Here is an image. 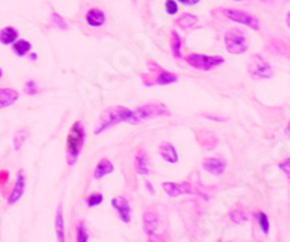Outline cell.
I'll return each instance as SVG.
<instances>
[{"instance_id":"cell-28","label":"cell","mask_w":290,"mask_h":242,"mask_svg":"<svg viewBox=\"0 0 290 242\" xmlns=\"http://www.w3.org/2000/svg\"><path fill=\"white\" fill-rule=\"evenodd\" d=\"M26 138H28V130H26V129H19V130L16 132V135L13 136V148H15L16 151H20L23 142L26 141Z\"/></svg>"},{"instance_id":"cell-34","label":"cell","mask_w":290,"mask_h":242,"mask_svg":"<svg viewBox=\"0 0 290 242\" xmlns=\"http://www.w3.org/2000/svg\"><path fill=\"white\" fill-rule=\"evenodd\" d=\"M279 168L285 173V176L286 177H290V158L288 157L285 161H282V162H279Z\"/></svg>"},{"instance_id":"cell-18","label":"cell","mask_w":290,"mask_h":242,"mask_svg":"<svg viewBox=\"0 0 290 242\" xmlns=\"http://www.w3.org/2000/svg\"><path fill=\"white\" fill-rule=\"evenodd\" d=\"M113 170H115L113 162H112L110 160H107V158H102V160H100V161L96 164V168H95L93 177H95L96 180H102L103 177H106V176L112 174V173H113Z\"/></svg>"},{"instance_id":"cell-27","label":"cell","mask_w":290,"mask_h":242,"mask_svg":"<svg viewBox=\"0 0 290 242\" xmlns=\"http://www.w3.org/2000/svg\"><path fill=\"white\" fill-rule=\"evenodd\" d=\"M76 240H77V242H89V240H90L87 225L83 221H79V224L76 226Z\"/></svg>"},{"instance_id":"cell-42","label":"cell","mask_w":290,"mask_h":242,"mask_svg":"<svg viewBox=\"0 0 290 242\" xmlns=\"http://www.w3.org/2000/svg\"><path fill=\"white\" fill-rule=\"evenodd\" d=\"M234 1H244V0H234Z\"/></svg>"},{"instance_id":"cell-17","label":"cell","mask_w":290,"mask_h":242,"mask_svg":"<svg viewBox=\"0 0 290 242\" xmlns=\"http://www.w3.org/2000/svg\"><path fill=\"white\" fill-rule=\"evenodd\" d=\"M19 100V93L15 89L0 87V109H6Z\"/></svg>"},{"instance_id":"cell-22","label":"cell","mask_w":290,"mask_h":242,"mask_svg":"<svg viewBox=\"0 0 290 242\" xmlns=\"http://www.w3.org/2000/svg\"><path fill=\"white\" fill-rule=\"evenodd\" d=\"M19 38V31L15 26H4L0 29V44L12 45Z\"/></svg>"},{"instance_id":"cell-29","label":"cell","mask_w":290,"mask_h":242,"mask_svg":"<svg viewBox=\"0 0 290 242\" xmlns=\"http://www.w3.org/2000/svg\"><path fill=\"white\" fill-rule=\"evenodd\" d=\"M103 194L100 192H95V193H90L87 197H86V205L87 208H96V206H100L103 203Z\"/></svg>"},{"instance_id":"cell-1","label":"cell","mask_w":290,"mask_h":242,"mask_svg":"<svg viewBox=\"0 0 290 242\" xmlns=\"http://www.w3.org/2000/svg\"><path fill=\"white\" fill-rule=\"evenodd\" d=\"M119 123L138 125L141 123V119L138 118V113L135 109L132 111L126 106H110L102 113L99 119V125L95 128V135H100L109 128H113L115 125H119Z\"/></svg>"},{"instance_id":"cell-20","label":"cell","mask_w":290,"mask_h":242,"mask_svg":"<svg viewBox=\"0 0 290 242\" xmlns=\"http://www.w3.org/2000/svg\"><path fill=\"white\" fill-rule=\"evenodd\" d=\"M55 235L60 242L66 241V228H64V212H63V205L57 206V213H55Z\"/></svg>"},{"instance_id":"cell-8","label":"cell","mask_w":290,"mask_h":242,"mask_svg":"<svg viewBox=\"0 0 290 242\" xmlns=\"http://www.w3.org/2000/svg\"><path fill=\"white\" fill-rule=\"evenodd\" d=\"M225 17L229 19L231 22H235V23H239V25H244V26H248L251 28L253 31H260V22L258 19L248 13V12H244V10H238V9H223L222 10Z\"/></svg>"},{"instance_id":"cell-2","label":"cell","mask_w":290,"mask_h":242,"mask_svg":"<svg viewBox=\"0 0 290 242\" xmlns=\"http://www.w3.org/2000/svg\"><path fill=\"white\" fill-rule=\"evenodd\" d=\"M86 142V129L80 121L74 122L67 135V164L73 167L82 154V149Z\"/></svg>"},{"instance_id":"cell-33","label":"cell","mask_w":290,"mask_h":242,"mask_svg":"<svg viewBox=\"0 0 290 242\" xmlns=\"http://www.w3.org/2000/svg\"><path fill=\"white\" fill-rule=\"evenodd\" d=\"M9 170H0V190H3L9 181Z\"/></svg>"},{"instance_id":"cell-24","label":"cell","mask_w":290,"mask_h":242,"mask_svg":"<svg viewBox=\"0 0 290 242\" xmlns=\"http://www.w3.org/2000/svg\"><path fill=\"white\" fill-rule=\"evenodd\" d=\"M32 49V44L26 39H16L13 44H12V51L15 55L17 57H26Z\"/></svg>"},{"instance_id":"cell-39","label":"cell","mask_w":290,"mask_h":242,"mask_svg":"<svg viewBox=\"0 0 290 242\" xmlns=\"http://www.w3.org/2000/svg\"><path fill=\"white\" fill-rule=\"evenodd\" d=\"M289 130H290V125H288V126H286V130H285L286 136H289Z\"/></svg>"},{"instance_id":"cell-10","label":"cell","mask_w":290,"mask_h":242,"mask_svg":"<svg viewBox=\"0 0 290 242\" xmlns=\"http://www.w3.org/2000/svg\"><path fill=\"white\" fill-rule=\"evenodd\" d=\"M112 208L115 209V212L118 213V218L123 222V224H131L132 221V208L129 200L125 196H118L113 197L110 200Z\"/></svg>"},{"instance_id":"cell-16","label":"cell","mask_w":290,"mask_h":242,"mask_svg":"<svg viewBox=\"0 0 290 242\" xmlns=\"http://www.w3.org/2000/svg\"><path fill=\"white\" fill-rule=\"evenodd\" d=\"M158 152H160V157L166 162H169V164H177L179 162V154H177V149L174 148L173 144L163 142L158 148Z\"/></svg>"},{"instance_id":"cell-40","label":"cell","mask_w":290,"mask_h":242,"mask_svg":"<svg viewBox=\"0 0 290 242\" xmlns=\"http://www.w3.org/2000/svg\"><path fill=\"white\" fill-rule=\"evenodd\" d=\"M286 23H288V26H290V16H289V13H288V16H286Z\"/></svg>"},{"instance_id":"cell-4","label":"cell","mask_w":290,"mask_h":242,"mask_svg":"<svg viewBox=\"0 0 290 242\" xmlns=\"http://www.w3.org/2000/svg\"><path fill=\"white\" fill-rule=\"evenodd\" d=\"M223 42H225L226 51L234 55L245 54L250 48L247 35L244 33V31H241L238 28L228 29L223 35Z\"/></svg>"},{"instance_id":"cell-11","label":"cell","mask_w":290,"mask_h":242,"mask_svg":"<svg viewBox=\"0 0 290 242\" xmlns=\"http://www.w3.org/2000/svg\"><path fill=\"white\" fill-rule=\"evenodd\" d=\"M148 67L154 68L155 73H154V77H153V84H157V86H169V84H174L177 80H179V76L171 73V71H167L164 68H161L160 65L154 64L153 61L148 63Z\"/></svg>"},{"instance_id":"cell-43","label":"cell","mask_w":290,"mask_h":242,"mask_svg":"<svg viewBox=\"0 0 290 242\" xmlns=\"http://www.w3.org/2000/svg\"><path fill=\"white\" fill-rule=\"evenodd\" d=\"M132 1H134V3H136V1H138V0H132Z\"/></svg>"},{"instance_id":"cell-36","label":"cell","mask_w":290,"mask_h":242,"mask_svg":"<svg viewBox=\"0 0 290 242\" xmlns=\"http://www.w3.org/2000/svg\"><path fill=\"white\" fill-rule=\"evenodd\" d=\"M176 1L183 6H196L197 3H200V0H176Z\"/></svg>"},{"instance_id":"cell-41","label":"cell","mask_w":290,"mask_h":242,"mask_svg":"<svg viewBox=\"0 0 290 242\" xmlns=\"http://www.w3.org/2000/svg\"><path fill=\"white\" fill-rule=\"evenodd\" d=\"M1 77H3V70H1V67H0V80H1Z\"/></svg>"},{"instance_id":"cell-23","label":"cell","mask_w":290,"mask_h":242,"mask_svg":"<svg viewBox=\"0 0 290 242\" xmlns=\"http://www.w3.org/2000/svg\"><path fill=\"white\" fill-rule=\"evenodd\" d=\"M182 47H183V41H182L179 32L171 31L170 32V48H171V54L176 60L182 58Z\"/></svg>"},{"instance_id":"cell-13","label":"cell","mask_w":290,"mask_h":242,"mask_svg":"<svg viewBox=\"0 0 290 242\" xmlns=\"http://www.w3.org/2000/svg\"><path fill=\"white\" fill-rule=\"evenodd\" d=\"M226 161L221 157H207L202 161V168L212 176H222L226 170Z\"/></svg>"},{"instance_id":"cell-9","label":"cell","mask_w":290,"mask_h":242,"mask_svg":"<svg viewBox=\"0 0 290 242\" xmlns=\"http://www.w3.org/2000/svg\"><path fill=\"white\" fill-rule=\"evenodd\" d=\"M135 111H136L138 118L141 119V122L151 119L154 116H170L171 115L169 108L161 102H151V103H147V105H141Z\"/></svg>"},{"instance_id":"cell-7","label":"cell","mask_w":290,"mask_h":242,"mask_svg":"<svg viewBox=\"0 0 290 242\" xmlns=\"http://www.w3.org/2000/svg\"><path fill=\"white\" fill-rule=\"evenodd\" d=\"M247 71H248L250 77L254 80H269V79H273V76H274L272 65L258 54L251 55L248 65H247Z\"/></svg>"},{"instance_id":"cell-12","label":"cell","mask_w":290,"mask_h":242,"mask_svg":"<svg viewBox=\"0 0 290 242\" xmlns=\"http://www.w3.org/2000/svg\"><path fill=\"white\" fill-rule=\"evenodd\" d=\"M25 189H26V176H25V171H23V170H19L17 174H16L15 186H13L10 194L7 196V205L12 206V205L17 203V202L20 200V197L23 196Z\"/></svg>"},{"instance_id":"cell-44","label":"cell","mask_w":290,"mask_h":242,"mask_svg":"<svg viewBox=\"0 0 290 242\" xmlns=\"http://www.w3.org/2000/svg\"><path fill=\"white\" fill-rule=\"evenodd\" d=\"M264 1H270V0H264Z\"/></svg>"},{"instance_id":"cell-21","label":"cell","mask_w":290,"mask_h":242,"mask_svg":"<svg viewBox=\"0 0 290 242\" xmlns=\"http://www.w3.org/2000/svg\"><path fill=\"white\" fill-rule=\"evenodd\" d=\"M197 22H199V17H197L194 13L186 12V13H182V15L174 20V25L179 26V28H182V29H190V28L196 26Z\"/></svg>"},{"instance_id":"cell-15","label":"cell","mask_w":290,"mask_h":242,"mask_svg":"<svg viewBox=\"0 0 290 242\" xmlns=\"http://www.w3.org/2000/svg\"><path fill=\"white\" fill-rule=\"evenodd\" d=\"M135 171L139 176H150V158L145 149H138L135 154Z\"/></svg>"},{"instance_id":"cell-35","label":"cell","mask_w":290,"mask_h":242,"mask_svg":"<svg viewBox=\"0 0 290 242\" xmlns=\"http://www.w3.org/2000/svg\"><path fill=\"white\" fill-rule=\"evenodd\" d=\"M202 116H203V118H206V119H209V121L221 122V123H223V122L228 121L226 118H221V116H215V115H209V113H203Z\"/></svg>"},{"instance_id":"cell-25","label":"cell","mask_w":290,"mask_h":242,"mask_svg":"<svg viewBox=\"0 0 290 242\" xmlns=\"http://www.w3.org/2000/svg\"><path fill=\"white\" fill-rule=\"evenodd\" d=\"M253 216H254V219L257 221V225H258L261 234H263V235H269V234H270L272 225H270V219H269L267 213L263 212V210H257V212L253 213Z\"/></svg>"},{"instance_id":"cell-30","label":"cell","mask_w":290,"mask_h":242,"mask_svg":"<svg viewBox=\"0 0 290 242\" xmlns=\"http://www.w3.org/2000/svg\"><path fill=\"white\" fill-rule=\"evenodd\" d=\"M51 20H52V23H54L58 29H61V31H67V29H68V25H67V22L64 20V17H63L61 15H58L57 12H52V13H51Z\"/></svg>"},{"instance_id":"cell-32","label":"cell","mask_w":290,"mask_h":242,"mask_svg":"<svg viewBox=\"0 0 290 242\" xmlns=\"http://www.w3.org/2000/svg\"><path fill=\"white\" fill-rule=\"evenodd\" d=\"M25 93L28 96H36L39 93V86L36 84L35 80H28L25 83Z\"/></svg>"},{"instance_id":"cell-6","label":"cell","mask_w":290,"mask_h":242,"mask_svg":"<svg viewBox=\"0 0 290 242\" xmlns=\"http://www.w3.org/2000/svg\"><path fill=\"white\" fill-rule=\"evenodd\" d=\"M185 61L194 70L210 71L225 63V58L221 55H207V54H189Z\"/></svg>"},{"instance_id":"cell-5","label":"cell","mask_w":290,"mask_h":242,"mask_svg":"<svg viewBox=\"0 0 290 242\" xmlns=\"http://www.w3.org/2000/svg\"><path fill=\"white\" fill-rule=\"evenodd\" d=\"M142 228H144V232H145L148 241H167L169 240V237H163V234H160L161 221L155 210H151V209L144 210Z\"/></svg>"},{"instance_id":"cell-31","label":"cell","mask_w":290,"mask_h":242,"mask_svg":"<svg viewBox=\"0 0 290 242\" xmlns=\"http://www.w3.org/2000/svg\"><path fill=\"white\" fill-rule=\"evenodd\" d=\"M164 10L167 15L170 16H174L179 13V3L176 0H166L164 1Z\"/></svg>"},{"instance_id":"cell-19","label":"cell","mask_w":290,"mask_h":242,"mask_svg":"<svg viewBox=\"0 0 290 242\" xmlns=\"http://www.w3.org/2000/svg\"><path fill=\"white\" fill-rule=\"evenodd\" d=\"M196 136H197L199 144H200L203 148H206V149H213V148L218 145V136L213 135L212 132L199 130V132H196Z\"/></svg>"},{"instance_id":"cell-14","label":"cell","mask_w":290,"mask_h":242,"mask_svg":"<svg viewBox=\"0 0 290 242\" xmlns=\"http://www.w3.org/2000/svg\"><path fill=\"white\" fill-rule=\"evenodd\" d=\"M85 20L90 28H102L106 23V13L99 7H90L85 15Z\"/></svg>"},{"instance_id":"cell-38","label":"cell","mask_w":290,"mask_h":242,"mask_svg":"<svg viewBox=\"0 0 290 242\" xmlns=\"http://www.w3.org/2000/svg\"><path fill=\"white\" fill-rule=\"evenodd\" d=\"M29 60H31V61H36V60H38V55H36L35 52L31 51V52H29Z\"/></svg>"},{"instance_id":"cell-37","label":"cell","mask_w":290,"mask_h":242,"mask_svg":"<svg viewBox=\"0 0 290 242\" xmlns=\"http://www.w3.org/2000/svg\"><path fill=\"white\" fill-rule=\"evenodd\" d=\"M145 187H147V190H148V193H150V194H154V193H155L154 186H153V183H151L150 180H145Z\"/></svg>"},{"instance_id":"cell-26","label":"cell","mask_w":290,"mask_h":242,"mask_svg":"<svg viewBox=\"0 0 290 242\" xmlns=\"http://www.w3.org/2000/svg\"><path fill=\"white\" fill-rule=\"evenodd\" d=\"M229 221L235 225H242L248 221V215L245 213V210L242 209V206H235L231 212H229Z\"/></svg>"},{"instance_id":"cell-3","label":"cell","mask_w":290,"mask_h":242,"mask_svg":"<svg viewBox=\"0 0 290 242\" xmlns=\"http://www.w3.org/2000/svg\"><path fill=\"white\" fill-rule=\"evenodd\" d=\"M164 193L170 197H179V196H185V194H197L200 197H203L206 202L209 200V196L205 193L203 189L197 187V184L190 183V181H182V183H174V181H164L161 184Z\"/></svg>"}]
</instances>
